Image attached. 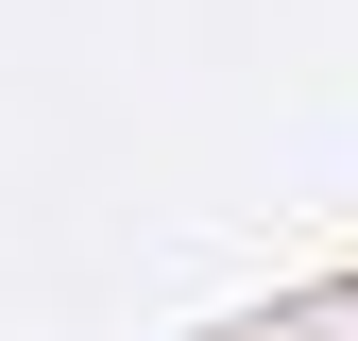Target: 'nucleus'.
Masks as SVG:
<instances>
[]
</instances>
